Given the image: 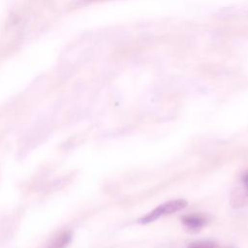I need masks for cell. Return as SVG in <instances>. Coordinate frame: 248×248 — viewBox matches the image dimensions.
Here are the masks:
<instances>
[{"label": "cell", "mask_w": 248, "mask_h": 248, "mask_svg": "<svg viewBox=\"0 0 248 248\" xmlns=\"http://www.w3.org/2000/svg\"><path fill=\"white\" fill-rule=\"evenodd\" d=\"M187 202L183 199H177V200H171L169 202H166L157 207H155L153 210L142 216L139 219V223L140 224H149L151 222H154L155 220L166 216L170 215L172 213H175L187 206Z\"/></svg>", "instance_id": "cell-1"}, {"label": "cell", "mask_w": 248, "mask_h": 248, "mask_svg": "<svg viewBox=\"0 0 248 248\" xmlns=\"http://www.w3.org/2000/svg\"><path fill=\"white\" fill-rule=\"evenodd\" d=\"M184 227L191 232H198L206 224V219L200 214H188L181 218Z\"/></svg>", "instance_id": "cell-2"}, {"label": "cell", "mask_w": 248, "mask_h": 248, "mask_svg": "<svg viewBox=\"0 0 248 248\" xmlns=\"http://www.w3.org/2000/svg\"><path fill=\"white\" fill-rule=\"evenodd\" d=\"M72 240L71 232H63L58 234L46 248H66Z\"/></svg>", "instance_id": "cell-3"}, {"label": "cell", "mask_w": 248, "mask_h": 248, "mask_svg": "<svg viewBox=\"0 0 248 248\" xmlns=\"http://www.w3.org/2000/svg\"><path fill=\"white\" fill-rule=\"evenodd\" d=\"M241 183H242V187H241V190H242V193L239 194L240 196V200L238 201L237 202V205H243L245 204L246 202H248V171H246L242 177H241Z\"/></svg>", "instance_id": "cell-4"}, {"label": "cell", "mask_w": 248, "mask_h": 248, "mask_svg": "<svg viewBox=\"0 0 248 248\" xmlns=\"http://www.w3.org/2000/svg\"><path fill=\"white\" fill-rule=\"evenodd\" d=\"M187 248H218V246L211 240H198L191 242Z\"/></svg>", "instance_id": "cell-5"}]
</instances>
